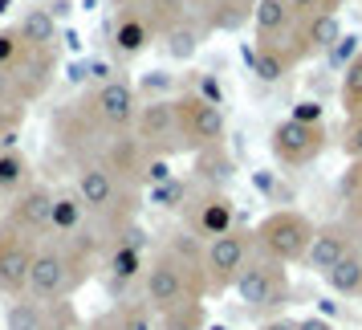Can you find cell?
<instances>
[{"label":"cell","mask_w":362,"mask_h":330,"mask_svg":"<svg viewBox=\"0 0 362 330\" xmlns=\"http://www.w3.org/2000/svg\"><path fill=\"white\" fill-rule=\"evenodd\" d=\"M208 294V269H204V249L196 245V237H175L167 249L155 253V261L147 265L143 278V302L155 314H167L183 306V302H204Z\"/></svg>","instance_id":"6da1fadb"},{"label":"cell","mask_w":362,"mask_h":330,"mask_svg":"<svg viewBox=\"0 0 362 330\" xmlns=\"http://www.w3.org/2000/svg\"><path fill=\"white\" fill-rule=\"evenodd\" d=\"M252 232H257L261 257H269L277 265H297V261H305L317 224L305 212H297V208H277V212L264 216Z\"/></svg>","instance_id":"7a4b0ae2"},{"label":"cell","mask_w":362,"mask_h":330,"mask_svg":"<svg viewBox=\"0 0 362 330\" xmlns=\"http://www.w3.org/2000/svg\"><path fill=\"white\" fill-rule=\"evenodd\" d=\"M78 281H82V273H78V265L69 261L66 245H57L53 237H45L33 253V269H29V290L25 294L53 306V302H66Z\"/></svg>","instance_id":"3957f363"},{"label":"cell","mask_w":362,"mask_h":330,"mask_svg":"<svg viewBox=\"0 0 362 330\" xmlns=\"http://www.w3.org/2000/svg\"><path fill=\"white\" fill-rule=\"evenodd\" d=\"M232 290L252 314H273L289 302V273H285V265L269 261V257H252L240 269Z\"/></svg>","instance_id":"277c9868"},{"label":"cell","mask_w":362,"mask_h":330,"mask_svg":"<svg viewBox=\"0 0 362 330\" xmlns=\"http://www.w3.org/2000/svg\"><path fill=\"white\" fill-rule=\"evenodd\" d=\"M252 245H257V232L248 229H232L224 237H216L204 245V269H208V294H224L236 285L240 269L252 261Z\"/></svg>","instance_id":"5b68a950"},{"label":"cell","mask_w":362,"mask_h":330,"mask_svg":"<svg viewBox=\"0 0 362 330\" xmlns=\"http://www.w3.org/2000/svg\"><path fill=\"white\" fill-rule=\"evenodd\" d=\"M175 110H180V139L187 151H212L224 147V135H228V118L220 106H212L199 94H183L175 98Z\"/></svg>","instance_id":"8992f818"},{"label":"cell","mask_w":362,"mask_h":330,"mask_svg":"<svg viewBox=\"0 0 362 330\" xmlns=\"http://www.w3.org/2000/svg\"><path fill=\"white\" fill-rule=\"evenodd\" d=\"M269 151L281 167H310L313 159L326 155V123L310 127V123H293L281 118L277 127L269 131Z\"/></svg>","instance_id":"52a82bcc"},{"label":"cell","mask_w":362,"mask_h":330,"mask_svg":"<svg viewBox=\"0 0 362 330\" xmlns=\"http://www.w3.org/2000/svg\"><path fill=\"white\" fill-rule=\"evenodd\" d=\"M49 212H53V188H45V183H29V188L17 192V200L8 204L4 224L17 232V237L41 245V241L49 237Z\"/></svg>","instance_id":"ba28073f"},{"label":"cell","mask_w":362,"mask_h":330,"mask_svg":"<svg viewBox=\"0 0 362 330\" xmlns=\"http://www.w3.org/2000/svg\"><path fill=\"white\" fill-rule=\"evenodd\" d=\"M90 106H94V118H98L102 131L110 135H122L134 127V118H139V90H134V82H127V78H115V82L98 86L94 94H90Z\"/></svg>","instance_id":"9c48e42d"},{"label":"cell","mask_w":362,"mask_h":330,"mask_svg":"<svg viewBox=\"0 0 362 330\" xmlns=\"http://www.w3.org/2000/svg\"><path fill=\"white\" fill-rule=\"evenodd\" d=\"M106 278H110V290H131L134 281L147 278V261H143V229L131 224L122 229L110 241V253H106Z\"/></svg>","instance_id":"30bf717a"},{"label":"cell","mask_w":362,"mask_h":330,"mask_svg":"<svg viewBox=\"0 0 362 330\" xmlns=\"http://www.w3.org/2000/svg\"><path fill=\"white\" fill-rule=\"evenodd\" d=\"M187 224L196 237L204 241H216V237H224V232L236 229V204L224 188H208V192H199L192 204H187Z\"/></svg>","instance_id":"8fae6325"},{"label":"cell","mask_w":362,"mask_h":330,"mask_svg":"<svg viewBox=\"0 0 362 330\" xmlns=\"http://www.w3.org/2000/svg\"><path fill=\"white\" fill-rule=\"evenodd\" d=\"M354 245H358V229H354L350 220H326V224H317L313 245H310V253H305V261H301V265L326 278L329 269L342 261Z\"/></svg>","instance_id":"7c38bea8"},{"label":"cell","mask_w":362,"mask_h":330,"mask_svg":"<svg viewBox=\"0 0 362 330\" xmlns=\"http://www.w3.org/2000/svg\"><path fill=\"white\" fill-rule=\"evenodd\" d=\"M37 245L25 241L8 224H0V294L21 297L29 290V269H33Z\"/></svg>","instance_id":"4fadbf2b"},{"label":"cell","mask_w":362,"mask_h":330,"mask_svg":"<svg viewBox=\"0 0 362 330\" xmlns=\"http://www.w3.org/2000/svg\"><path fill=\"white\" fill-rule=\"evenodd\" d=\"M53 69H57V57H53V50H25L17 66L4 69V74L13 78V90H17V102H21V106H25V102H33V98H41V94L49 90Z\"/></svg>","instance_id":"5bb4252c"},{"label":"cell","mask_w":362,"mask_h":330,"mask_svg":"<svg viewBox=\"0 0 362 330\" xmlns=\"http://www.w3.org/2000/svg\"><path fill=\"white\" fill-rule=\"evenodd\" d=\"M342 17L338 13H313V17L297 21V33L289 41V50H293L297 62H305L313 53H329L338 41H342Z\"/></svg>","instance_id":"9a60e30c"},{"label":"cell","mask_w":362,"mask_h":330,"mask_svg":"<svg viewBox=\"0 0 362 330\" xmlns=\"http://www.w3.org/2000/svg\"><path fill=\"white\" fill-rule=\"evenodd\" d=\"M155 21L147 17V8H139V4H127V8H118L115 17V29H110V41H115V53L118 57H139V53L147 50L151 41H155Z\"/></svg>","instance_id":"2e32d148"},{"label":"cell","mask_w":362,"mask_h":330,"mask_svg":"<svg viewBox=\"0 0 362 330\" xmlns=\"http://www.w3.org/2000/svg\"><path fill=\"white\" fill-rule=\"evenodd\" d=\"M147 143L143 139H131V135L122 131L118 139H110V147H106V155H102V164L115 171V180L122 183V188H131V192H139L143 188V167H147Z\"/></svg>","instance_id":"e0dca14e"},{"label":"cell","mask_w":362,"mask_h":330,"mask_svg":"<svg viewBox=\"0 0 362 330\" xmlns=\"http://www.w3.org/2000/svg\"><path fill=\"white\" fill-rule=\"evenodd\" d=\"M134 131L147 147H159L163 139H180V110H175V98H147L139 106V118H134Z\"/></svg>","instance_id":"ac0fdd59"},{"label":"cell","mask_w":362,"mask_h":330,"mask_svg":"<svg viewBox=\"0 0 362 330\" xmlns=\"http://www.w3.org/2000/svg\"><path fill=\"white\" fill-rule=\"evenodd\" d=\"M245 62H248V69H252V78H257V82H264V86L289 78V69L297 66L293 50H289L285 41H257V50H252V45H245Z\"/></svg>","instance_id":"d6986e66"},{"label":"cell","mask_w":362,"mask_h":330,"mask_svg":"<svg viewBox=\"0 0 362 330\" xmlns=\"http://www.w3.org/2000/svg\"><path fill=\"white\" fill-rule=\"evenodd\" d=\"M257 13V0H212L204 8V33H236L252 25Z\"/></svg>","instance_id":"ffe728a7"},{"label":"cell","mask_w":362,"mask_h":330,"mask_svg":"<svg viewBox=\"0 0 362 330\" xmlns=\"http://www.w3.org/2000/svg\"><path fill=\"white\" fill-rule=\"evenodd\" d=\"M86 204L78 200V192H53V212H49V237L53 241H69L86 232Z\"/></svg>","instance_id":"44dd1931"},{"label":"cell","mask_w":362,"mask_h":330,"mask_svg":"<svg viewBox=\"0 0 362 330\" xmlns=\"http://www.w3.org/2000/svg\"><path fill=\"white\" fill-rule=\"evenodd\" d=\"M86 330H155V310L147 302H118Z\"/></svg>","instance_id":"7402d4cb"},{"label":"cell","mask_w":362,"mask_h":330,"mask_svg":"<svg viewBox=\"0 0 362 330\" xmlns=\"http://www.w3.org/2000/svg\"><path fill=\"white\" fill-rule=\"evenodd\" d=\"M17 33L25 37V45L29 50H53V41H57V21L49 17V8H41V4H29L17 21Z\"/></svg>","instance_id":"603a6c76"},{"label":"cell","mask_w":362,"mask_h":330,"mask_svg":"<svg viewBox=\"0 0 362 330\" xmlns=\"http://www.w3.org/2000/svg\"><path fill=\"white\" fill-rule=\"evenodd\" d=\"M326 285L338 297H362V241L326 273Z\"/></svg>","instance_id":"cb8c5ba5"},{"label":"cell","mask_w":362,"mask_h":330,"mask_svg":"<svg viewBox=\"0 0 362 330\" xmlns=\"http://www.w3.org/2000/svg\"><path fill=\"white\" fill-rule=\"evenodd\" d=\"M289 25H293V17H289L285 0H257V13H252L257 41H285Z\"/></svg>","instance_id":"d4e9b609"},{"label":"cell","mask_w":362,"mask_h":330,"mask_svg":"<svg viewBox=\"0 0 362 330\" xmlns=\"http://www.w3.org/2000/svg\"><path fill=\"white\" fill-rule=\"evenodd\" d=\"M199 41H204V25H196L192 17H183L180 25H171L163 33V50L171 62H192L199 53Z\"/></svg>","instance_id":"484cf974"},{"label":"cell","mask_w":362,"mask_h":330,"mask_svg":"<svg viewBox=\"0 0 362 330\" xmlns=\"http://www.w3.org/2000/svg\"><path fill=\"white\" fill-rule=\"evenodd\" d=\"M45 318H49V306H45V302L21 294V297H13V302H8L4 330H45Z\"/></svg>","instance_id":"4316f807"},{"label":"cell","mask_w":362,"mask_h":330,"mask_svg":"<svg viewBox=\"0 0 362 330\" xmlns=\"http://www.w3.org/2000/svg\"><path fill=\"white\" fill-rule=\"evenodd\" d=\"M338 102H342L346 118L362 115V53L342 69V82H338Z\"/></svg>","instance_id":"83f0119b"},{"label":"cell","mask_w":362,"mask_h":330,"mask_svg":"<svg viewBox=\"0 0 362 330\" xmlns=\"http://www.w3.org/2000/svg\"><path fill=\"white\" fill-rule=\"evenodd\" d=\"M159 330H208V306L204 302H183L175 310L159 314Z\"/></svg>","instance_id":"f1b7e54d"},{"label":"cell","mask_w":362,"mask_h":330,"mask_svg":"<svg viewBox=\"0 0 362 330\" xmlns=\"http://www.w3.org/2000/svg\"><path fill=\"white\" fill-rule=\"evenodd\" d=\"M29 183V159L21 151H0V192H25Z\"/></svg>","instance_id":"f546056e"},{"label":"cell","mask_w":362,"mask_h":330,"mask_svg":"<svg viewBox=\"0 0 362 330\" xmlns=\"http://www.w3.org/2000/svg\"><path fill=\"white\" fill-rule=\"evenodd\" d=\"M147 200L155 204V208H163V212H175V208L187 204V183H183L180 176H171V180L147 188Z\"/></svg>","instance_id":"4dcf8cb0"},{"label":"cell","mask_w":362,"mask_h":330,"mask_svg":"<svg viewBox=\"0 0 362 330\" xmlns=\"http://www.w3.org/2000/svg\"><path fill=\"white\" fill-rule=\"evenodd\" d=\"M196 164H199V176L212 183V188H220V183H228L232 180V159L224 155V147H212V151H199L196 155Z\"/></svg>","instance_id":"1f68e13d"},{"label":"cell","mask_w":362,"mask_h":330,"mask_svg":"<svg viewBox=\"0 0 362 330\" xmlns=\"http://www.w3.org/2000/svg\"><path fill=\"white\" fill-rule=\"evenodd\" d=\"M187 8H192L187 0H151V4H147V17L155 21V29H159V37H163L171 25H180L183 17H192Z\"/></svg>","instance_id":"d6a6232c"},{"label":"cell","mask_w":362,"mask_h":330,"mask_svg":"<svg viewBox=\"0 0 362 330\" xmlns=\"http://www.w3.org/2000/svg\"><path fill=\"white\" fill-rule=\"evenodd\" d=\"M25 50H29V45H25V37L17 33V25H13V29H0V69H13Z\"/></svg>","instance_id":"836d02e7"},{"label":"cell","mask_w":362,"mask_h":330,"mask_svg":"<svg viewBox=\"0 0 362 330\" xmlns=\"http://www.w3.org/2000/svg\"><path fill=\"white\" fill-rule=\"evenodd\" d=\"M346 0H285V8H289V17L293 21H305L313 13H338Z\"/></svg>","instance_id":"e575fe53"},{"label":"cell","mask_w":362,"mask_h":330,"mask_svg":"<svg viewBox=\"0 0 362 330\" xmlns=\"http://www.w3.org/2000/svg\"><path fill=\"white\" fill-rule=\"evenodd\" d=\"M358 53H362V37H358V33H342V41L329 50V66H334V69H346L354 57H358Z\"/></svg>","instance_id":"d590c367"},{"label":"cell","mask_w":362,"mask_h":330,"mask_svg":"<svg viewBox=\"0 0 362 330\" xmlns=\"http://www.w3.org/2000/svg\"><path fill=\"white\" fill-rule=\"evenodd\" d=\"M45 330H82V322H78V314H74L69 302H53L49 318H45Z\"/></svg>","instance_id":"8d00e7d4"},{"label":"cell","mask_w":362,"mask_h":330,"mask_svg":"<svg viewBox=\"0 0 362 330\" xmlns=\"http://www.w3.org/2000/svg\"><path fill=\"white\" fill-rule=\"evenodd\" d=\"M342 151L350 164L362 159V115L358 118H346V131H342Z\"/></svg>","instance_id":"74e56055"},{"label":"cell","mask_w":362,"mask_h":330,"mask_svg":"<svg viewBox=\"0 0 362 330\" xmlns=\"http://www.w3.org/2000/svg\"><path fill=\"white\" fill-rule=\"evenodd\" d=\"M171 86H175V74H167V69H151V74H143V82L134 86V90L155 98V94H167Z\"/></svg>","instance_id":"f35d334b"},{"label":"cell","mask_w":362,"mask_h":330,"mask_svg":"<svg viewBox=\"0 0 362 330\" xmlns=\"http://www.w3.org/2000/svg\"><path fill=\"white\" fill-rule=\"evenodd\" d=\"M293 123H310V127H322V123H326V106H322V102L317 98H301L293 106Z\"/></svg>","instance_id":"ab89813d"},{"label":"cell","mask_w":362,"mask_h":330,"mask_svg":"<svg viewBox=\"0 0 362 330\" xmlns=\"http://www.w3.org/2000/svg\"><path fill=\"white\" fill-rule=\"evenodd\" d=\"M171 176H175V171H171V159H167V155H147V167H143V183H147V188L171 180Z\"/></svg>","instance_id":"60d3db41"},{"label":"cell","mask_w":362,"mask_h":330,"mask_svg":"<svg viewBox=\"0 0 362 330\" xmlns=\"http://www.w3.org/2000/svg\"><path fill=\"white\" fill-rule=\"evenodd\" d=\"M86 74H90V82H98V86L115 82V69H110V62H102V57H90L86 62Z\"/></svg>","instance_id":"b9f144b4"},{"label":"cell","mask_w":362,"mask_h":330,"mask_svg":"<svg viewBox=\"0 0 362 330\" xmlns=\"http://www.w3.org/2000/svg\"><path fill=\"white\" fill-rule=\"evenodd\" d=\"M192 94H199V98H208L212 106H224V94H220V86H216L212 74H204L199 78V90H192Z\"/></svg>","instance_id":"7bdbcfd3"},{"label":"cell","mask_w":362,"mask_h":330,"mask_svg":"<svg viewBox=\"0 0 362 330\" xmlns=\"http://www.w3.org/2000/svg\"><path fill=\"white\" fill-rule=\"evenodd\" d=\"M297 330H338V326L322 314H310V318H297Z\"/></svg>","instance_id":"ee69618b"},{"label":"cell","mask_w":362,"mask_h":330,"mask_svg":"<svg viewBox=\"0 0 362 330\" xmlns=\"http://www.w3.org/2000/svg\"><path fill=\"white\" fill-rule=\"evenodd\" d=\"M346 220H350L354 229H362V192H358V196L346 200Z\"/></svg>","instance_id":"f6af8a7d"},{"label":"cell","mask_w":362,"mask_h":330,"mask_svg":"<svg viewBox=\"0 0 362 330\" xmlns=\"http://www.w3.org/2000/svg\"><path fill=\"white\" fill-rule=\"evenodd\" d=\"M257 330H297L293 318H269V322H261Z\"/></svg>","instance_id":"bcb514c9"},{"label":"cell","mask_w":362,"mask_h":330,"mask_svg":"<svg viewBox=\"0 0 362 330\" xmlns=\"http://www.w3.org/2000/svg\"><path fill=\"white\" fill-rule=\"evenodd\" d=\"M62 37H66L69 53H82V33H78V29H62Z\"/></svg>","instance_id":"7dc6e473"},{"label":"cell","mask_w":362,"mask_h":330,"mask_svg":"<svg viewBox=\"0 0 362 330\" xmlns=\"http://www.w3.org/2000/svg\"><path fill=\"white\" fill-rule=\"evenodd\" d=\"M66 78H69L74 86L86 82V78H90V74H86V62H74V66H66Z\"/></svg>","instance_id":"c3c4849f"},{"label":"cell","mask_w":362,"mask_h":330,"mask_svg":"<svg viewBox=\"0 0 362 330\" xmlns=\"http://www.w3.org/2000/svg\"><path fill=\"white\" fill-rule=\"evenodd\" d=\"M69 13H74V4H69V0H49V17L57 21V17H69Z\"/></svg>","instance_id":"681fc988"},{"label":"cell","mask_w":362,"mask_h":330,"mask_svg":"<svg viewBox=\"0 0 362 330\" xmlns=\"http://www.w3.org/2000/svg\"><path fill=\"white\" fill-rule=\"evenodd\" d=\"M252 188L269 192V188H273V176H269V171H257V176H252Z\"/></svg>","instance_id":"f907efd6"},{"label":"cell","mask_w":362,"mask_h":330,"mask_svg":"<svg viewBox=\"0 0 362 330\" xmlns=\"http://www.w3.org/2000/svg\"><path fill=\"white\" fill-rule=\"evenodd\" d=\"M13 8V0H0V13H8Z\"/></svg>","instance_id":"816d5d0a"},{"label":"cell","mask_w":362,"mask_h":330,"mask_svg":"<svg viewBox=\"0 0 362 330\" xmlns=\"http://www.w3.org/2000/svg\"><path fill=\"white\" fill-rule=\"evenodd\" d=\"M187 4H199V8H208V4H212V0H187Z\"/></svg>","instance_id":"f5cc1de1"},{"label":"cell","mask_w":362,"mask_h":330,"mask_svg":"<svg viewBox=\"0 0 362 330\" xmlns=\"http://www.w3.org/2000/svg\"><path fill=\"white\" fill-rule=\"evenodd\" d=\"M118 8H127V4H139V0H115Z\"/></svg>","instance_id":"db71d44e"}]
</instances>
